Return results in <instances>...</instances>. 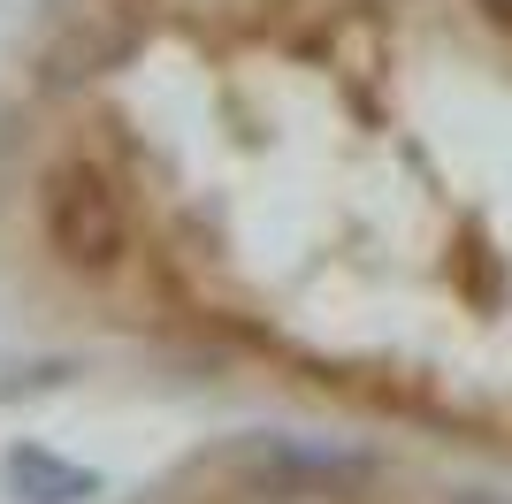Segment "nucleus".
Instances as JSON below:
<instances>
[{
  "label": "nucleus",
  "mask_w": 512,
  "mask_h": 504,
  "mask_svg": "<svg viewBox=\"0 0 512 504\" xmlns=\"http://www.w3.org/2000/svg\"><path fill=\"white\" fill-rule=\"evenodd\" d=\"M39 230L77 275H107L130 252V207L100 161H62L39 184Z\"/></svg>",
  "instance_id": "obj_1"
},
{
  "label": "nucleus",
  "mask_w": 512,
  "mask_h": 504,
  "mask_svg": "<svg viewBox=\"0 0 512 504\" xmlns=\"http://www.w3.org/2000/svg\"><path fill=\"white\" fill-rule=\"evenodd\" d=\"M0 474H8V489H16L23 504H92L100 497V474L62 459V451H46V443H8Z\"/></svg>",
  "instance_id": "obj_2"
},
{
  "label": "nucleus",
  "mask_w": 512,
  "mask_h": 504,
  "mask_svg": "<svg viewBox=\"0 0 512 504\" xmlns=\"http://www.w3.org/2000/svg\"><path fill=\"white\" fill-rule=\"evenodd\" d=\"M474 8H482V23H490V31H505V39H512V0H474Z\"/></svg>",
  "instance_id": "obj_3"
},
{
  "label": "nucleus",
  "mask_w": 512,
  "mask_h": 504,
  "mask_svg": "<svg viewBox=\"0 0 512 504\" xmlns=\"http://www.w3.org/2000/svg\"><path fill=\"white\" fill-rule=\"evenodd\" d=\"M451 504H512V497H490V489H459Z\"/></svg>",
  "instance_id": "obj_4"
}]
</instances>
